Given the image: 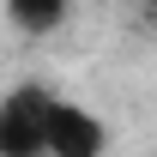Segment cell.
Segmentation results:
<instances>
[{
  "label": "cell",
  "mask_w": 157,
  "mask_h": 157,
  "mask_svg": "<svg viewBox=\"0 0 157 157\" xmlns=\"http://www.w3.org/2000/svg\"><path fill=\"white\" fill-rule=\"evenodd\" d=\"M48 109H55V91L12 85L0 97V157H42L48 151Z\"/></svg>",
  "instance_id": "6da1fadb"
},
{
  "label": "cell",
  "mask_w": 157,
  "mask_h": 157,
  "mask_svg": "<svg viewBox=\"0 0 157 157\" xmlns=\"http://www.w3.org/2000/svg\"><path fill=\"white\" fill-rule=\"evenodd\" d=\"M103 145H109L103 121L91 109H78V103L55 97V109H48V157H97Z\"/></svg>",
  "instance_id": "7a4b0ae2"
},
{
  "label": "cell",
  "mask_w": 157,
  "mask_h": 157,
  "mask_svg": "<svg viewBox=\"0 0 157 157\" xmlns=\"http://www.w3.org/2000/svg\"><path fill=\"white\" fill-rule=\"evenodd\" d=\"M67 12H73V0H6V24L18 36H48L67 24Z\"/></svg>",
  "instance_id": "3957f363"
},
{
  "label": "cell",
  "mask_w": 157,
  "mask_h": 157,
  "mask_svg": "<svg viewBox=\"0 0 157 157\" xmlns=\"http://www.w3.org/2000/svg\"><path fill=\"white\" fill-rule=\"evenodd\" d=\"M145 12H151V18H157V0H145Z\"/></svg>",
  "instance_id": "277c9868"
}]
</instances>
